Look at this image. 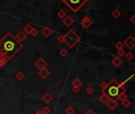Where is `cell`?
Returning a JSON list of instances; mask_svg holds the SVG:
<instances>
[{
  "label": "cell",
  "instance_id": "1",
  "mask_svg": "<svg viewBox=\"0 0 135 114\" xmlns=\"http://www.w3.org/2000/svg\"><path fill=\"white\" fill-rule=\"evenodd\" d=\"M23 48V44L15 38L11 32H8L0 40V54L10 60Z\"/></svg>",
  "mask_w": 135,
  "mask_h": 114
},
{
  "label": "cell",
  "instance_id": "2",
  "mask_svg": "<svg viewBox=\"0 0 135 114\" xmlns=\"http://www.w3.org/2000/svg\"><path fill=\"white\" fill-rule=\"evenodd\" d=\"M122 91L123 90L120 88L118 83L114 78L111 79L104 90H102V92L105 93L111 100L116 101L118 100V96Z\"/></svg>",
  "mask_w": 135,
  "mask_h": 114
},
{
  "label": "cell",
  "instance_id": "3",
  "mask_svg": "<svg viewBox=\"0 0 135 114\" xmlns=\"http://www.w3.org/2000/svg\"><path fill=\"white\" fill-rule=\"evenodd\" d=\"M80 41V36L75 32L73 29H70L64 34V43L70 48H73Z\"/></svg>",
  "mask_w": 135,
  "mask_h": 114
},
{
  "label": "cell",
  "instance_id": "4",
  "mask_svg": "<svg viewBox=\"0 0 135 114\" xmlns=\"http://www.w3.org/2000/svg\"><path fill=\"white\" fill-rule=\"evenodd\" d=\"M61 1L73 13H76L89 0H61Z\"/></svg>",
  "mask_w": 135,
  "mask_h": 114
},
{
  "label": "cell",
  "instance_id": "5",
  "mask_svg": "<svg viewBox=\"0 0 135 114\" xmlns=\"http://www.w3.org/2000/svg\"><path fill=\"white\" fill-rule=\"evenodd\" d=\"M123 44L125 46H126L128 49L132 50L135 47V38L133 36H129L123 42Z\"/></svg>",
  "mask_w": 135,
  "mask_h": 114
},
{
  "label": "cell",
  "instance_id": "6",
  "mask_svg": "<svg viewBox=\"0 0 135 114\" xmlns=\"http://www.w3.org/2000/svg\"><path fill=\"white\" fill-rule=\"evenodd\" d=\"M80 25L82 26V27H83V28L87 29L90 28V26H91V25H92V21H91V20L86 15V16H84V18L81 19Z\"/></svg>",
  "mask_w": 135,
  "mask_h": 114
},
{
  "label": "cell",
  "instance_id": "7",
  "mask_svg": "<svg viewBox=\"0 0 135 114\" xmlns=\"http://www.w3.org/2000/svg\"><path fill=\"white\" fill-rule=\"evenodd\" d=\"M34 65L37 68H38L39 70H41L42 68L46 67V66L48 65V63H47V62L45 60H44L43 58L40 57V58L34 63Z\"/></svg>",
  "mask_w": 135,
  "mask_h": 114
},
{
  "label": "cell",
  "instance_id": "8",
  "mask_svg": "<svg viewBox=\"0 0 135 114\" xmlns=\"http://www.w3.org/2000/svg\"><path fill=\"white\" fill-rule=\"evenodd\" d=\"M74 22H75L74 19L69 15H67L65 18L63 19V24L66 27H70L71 26H72V25L74 24Z\"/></svg>",
  "mask_w": 135,
  "mask_h": 114
},
{
  "label": "cell",
  "instance_id": "9",
  "mask_svg": "<svg viewBox=\"0 0 135 114\" xmlns=\"http://www.w3.org/2000/svg\"><path fill=\"white\" fill-rule=\"evenodd\" d=\"M14 36H15V38L17 40V41L22 43V41H24L27 38V34L25 33V32L23 30H21V31H19Z\"/></svg>",
  "mask_w": 135,
  "mask_h": 114
},
{
  "label": "cell",
  "instance_id": "10",
  "mask_svg": "<svg viewBox=\"0 0 135 114\" xmlns=\"http://www.w3.org/2000/svg\"><path fill=\"white\" fill-rule=\"evenodd\" d=\"M106 105L107 106V108H108L110 110L113 111V110L115 109L117 107H118V104L116 101H113V100H111V99H110V100L108 101V102H107Z\"/></svg>",
  "mask_w": 135,
  "mask_h": 114
},
{
  "label": "cell",
  "instance_id": "11",
  "mask_svg": "<svg viewBox=\"0 0 135 114\" xmlns=\"http://www.w3.org/2000/svg\"><path fill=\"white\" fill-rule=\"evenodd\" d=\"M38 75L41 77L42 78H46L49 75H50V71H49L46 67H44L39 70L38 71Z\"/></svg>",
  "mask_w": 135,
  "mask_h": 114
},
{
  "label": "cell",
  "instance_id": "12",
  "mask_svg": "<svg viewBox=\"0 0 135 114\" xmlns=\"http://www.w3.org/2000/svg\"><path fill=\"white\" fill-rule=\"evenodd\" d=\"M42 100H43L44 102H45L46 104H49L53 100V97L52 96V94L49 92H47L42 96Z\"/></svg>",
  "mask_w": 135,
  "mask_h": 114
},
{
  "label": "cell",
  "instance_id": "13",
  "mask_svg": "<svg viewBox=\"0 0 135 114\" xmlns=\"http://www.w3.org/2000/svg\"><path fill=\"white\" fill-rule=\"evenodd\" d=\"M41 33H42V35H43L44 36H45V37H49V36L52 35V31L49 27L45 26L41 29Z\"/></svg>",
  "mask_w": 135,
  "mask_h": 114
},
{
  "label": "cell",
  "instance_id": "14",
  "mask_svg": "<svg viewBox=\"0 0 135 114\" xmlns=\"http://www.w3.org/2000/svg\"><path fill=\"white\" fill-rule=\"evenodd\" d=\"M110 100V98L107 97L105 93H102V95L99 98V101L102 104V105H106V104L108 102V101Z\"/></svg>",
  "mask_w": 135,
  "mask_h": 114
},
{
  "label": "cell",
  "instance_id": "15",
  "mask_svg": "<svg viewBox=\"0 0 135 114\" xmlns=\"http://www.w3.org/2000/svg\"><path fill=\"white\" fill-rule=\"evenodd\" d=\"M111 63H112V64H113L114 67H118L122 63V60L119 58V57H114V58L112 59Z\"/></svg>",
  "mask_w": 135,
  "mask_h": 114
},
{
  "label": "cell",
  "instance_id": "16",
  "mask_svg": "<svg viewBox=\"0 0 135 114\" xmlns=\"http://www.w3.org/2000/svg\"><path fill=\"white\" fill-rule=\"evenodd\" d=\"M33 29H34V27L31 26V25H26V26L24 27V29H23V31L25 32V33H26L27 35H29V34H31L32 33V31H33Z\"/></svg>",
  "mask_w": 135,
  "mask_h": 114
},
{
  "label": "cell",
  "instance_id": "17",
  "mask_svg": "<svg viewBox=\"0 0 135 114\" xmlns=\"http://www.w3.org/2000/svg\"><path fill=\"white\" fill-rule=\"evenodd\" d=\"M82 84H83L82 81L79 78H75L74 80L72 81V86H76V87H78V88L80 87V86H82Z\"/></svg>",
  "mask_w": 135,
  "mask_h": 114
},
{
  "label": "cell",
  "instance_id": "18",
  "mask_svg": "<svg viewBox=\"0 0 135 114\" xmlns=\"http://www.w3.org/2000/svg\"><path fill=\"white\" fill-rule=\"evenodd\" d=\"M7 61H8V59L4 56L0 54V68L3 67L6 65V63H7Z\"/></svg>",
  "mask_w": 135,
  "mask_h": 114
},
{
  "label": "cell",
  "instance_id": "19",
  "mask_svg": "<svg viewBox=\"0 0 135 114\" xmlns=\"http://www.w3.org/2000/svg\"><path fill=\"white\" fill-rule=\"evenodd\" d=\"M111 14H112V16H113L114 18L117 19V18H118L119 17L122 15V13H121V11L118 10V9H115V10H113V12L111 13Z\"/></svg>",
  "mask_w": 135,
  "mask_h": 114
},
{
  "label": "cell",
  "instance_id": "20",
  "mask_svg": "<svg viewBox=\"0 0 135 114\" xmlns=\"http://www.w3.org/2000/svg\"><path fill=\"white\" fill-rule=\"evenodd\" d=\"M67 16V14L65 13V11L64 10H60L59 12L57 13V17L61 19H64Z\"/></svg>",
  "mask_w": 135,
  "mask_h": 114
},
{
  "label": "cell",
  "instance_id": "21",
  "mask_svg": "<svg viewBox=\"0 0 135 114\" xmlns=\"http://www.w3.org/2000/svg\"><path fill=\"white\" fill-rule=\"evenodd\" d=\"M118 99L121 101H124L125 99H127V95L126 93V91H122V92H121V93H120L118 96Z\"/></svg>",
  "mask_w": 135,
  "mask_h": 114
},
{
  "label": "cell",
  "instance_id": "22",
  "mask_svg": "<svg viewBox=\"0 0 135 114\" xmlns=\"http://www.w3.org/2000/svg\"><path fill=\"white\" fill-rule=\"evenodd\" d=\"M75 112H76V110H75V109L72 106H68L65 110V113L67 114H74Z\"/></svg>",
  "mask_w": 135,
  "mask_h": 114
},
{
  "label": "cell",
  "instance_id": "23",
  "mask_svg": "<svg viewBox=\"0 0 135 114\" xmlns=\"http://www.w3.org/2000/svg\"><path fill=\"white\" fill-rule=\"evenodd\" d=\"M24 74L22 72V71H17L15 75V78L17 79V80H22V79L24 78Z\"/></svg>",
  "mask_w": 135,
  "mask_h": 114
},
{
  "label": "cell",
  "instance_id": "24",
  "mask_svg": "<svg viewBox=\"0 0 135 114\" xmlns=\"http://www.w3.org/2000/svg\"><path fill=\"white\" fill-rule=\"evenodd\" d=\"M122 105H123L125 108H128L129 106L131 105V101H129L128 99H125L124 101H122Z\"/></svg>",
  "mask_w": 135,
  "mask_h": 114
},
{
  "label": "cell",
  "instance_id": "25",
  "mask_svg": "<svg viewBox=\"0 0 135 114\" xmlns=\"http://www.w3.org/2000/svg\"><path fill=\"white\" fill-rule=\"evenodd\" d=\"M125 57H126V59H127V60L130 61L131 59L134 58V55L130 52H127V53L125 54Z\"/></svg>",
  "mask_w": 135,
  "mask_h": 114
},
{
  "label": "cell",
  "instance_id": "26",
  "mask_svg": "<svg viewBox=\"0 0 135 114\" xmlns=\"http://www.w3.org/2000/svg\"><path fill=\"white\" fill-rule=\"evenodd\" d=\"M123 47H124V44L121 41L117 42V43L115 44V48L118 49V50H119V49H122L123 48Z\"/></svg>",
  "mask_w": 135,
  "mask_h": 114
},
{
  "label": "cell",
  "instance_id": "27",
  "mask_svg": "<svg viewBox=\"0 0 135 114\" xmlns=\"http://www.w3.org/2000/svg\"><path fill=\"white\" fill-rule=\"evenodd\" d=\"M68 52L66 49H61V52H60V55H61L62 57H66L68 56Z\"/></svg>",
  "mask_w": 135,
  "mask_h": 114
},
{
  "label": "cell",
  "instance_id": "28",
  "mask_svg": "<svg viewBox=\"0 0 135 114\" xmlns=\"http://www.w3.org/2000/svg\"><path fill=\"white\" fill-rule=\"evenodd\" d=\"M94 92V89L92 86H88L87 89H86V93L87 94H92Z\"/></svg>",
  "mask_w": 135,
  "mask_h": 114
},
{
  "label": "cell",
  "instance_id": "29",
  "mask_svg": "<svg viewBox=\"0 0 135 114\" xmlns=\"http://www.w3.org/2000/svg\"><path fill=\"white\" fill-rule=\"evenodd\" d=\"M41 112L44 114H49V113H50V109H49V108L48 107V106H45V107L41 109Z\"/></svg>",
  "mask_w": 135,
  "mask_h": 114
},
{
  "label": "cell",
  "instance_id": "30",
  "mask_svg": "<svg viewBox=\"0 0 135 114\" xmlns=\"http://www.w3.org/2000/svg\"><path fill=\"white\" fill-rule=\"evenodd\" d=\"M57 41L59 42V43H64V35H60L58 36V37H57Z\"/></svg>",
  "mask_w": 135,
  "mask_h": 114
},
{
  "label": "cell",
  "instance_id": "31",
  "mask_svg": "<svg viewBox=\"0 0 135 114\" xmlns=\"http://www.w3.org/2000/svg\"><path fill=\"white\" fill-rule=\"evenodd\" d=\"M117 53H118V55L119 56H125V54H126V52H125L124 49L122 48V49H119V50H118Z\"/></svg>",
  "mask_w": 135,
  "mask_h": 114
},
{
  "label": "cell",
  "instance_id": "32",
  "mask_svg": "<svg viewBox=\"0 0 135 114\" xmlns=\"http://www.w3.org/2000/svg\"><path fill=\"white\" fill-rule=\"evenodd\" d=\"M38 30H37V29H35V28H34L33 29V31H32V33H31V35L33 36H36L37 34H38Z\"/></svg>",
  "mask_w": 135,
  "mask_h": 114
},
{
  "label": "cell",
  "instance_id": "33",
  "mask_svg": "<svg viewBox=\"0 0 135 114\" xmlns=\"http://www.w3.org/2000/svg\"><path fill=\"white\" fill-rule=\"evenodd\" d=\"M107 84H108V83H106V82H102L101 84H100V87H101L102 90H104V89L107 87Z\"/></svg>",
  "mask_w": 135,
  "mask_h": 114
},
{
  "label": "cell",
  "instance_id": "34",
  "mask_svg": "<svg viewBox=\"0 0 135 114\" xmlns=\"http://www.w3.org/2000/svg\"><path fill=\"white\" fill-rule=\"evenodd\" d=\"M72 91L73 93H78L79 91V88L76 87V86H72Z\"/></svg>",
  "mask_w": 135,
  "mask_h": 114
},
{
  "label": "cell",
  "instance_id": "35",
  "mask_svg": "<svg viewBox=\"0 0 135 114\" xmlns=\"http://www.w3.org/2000/svg\"><path fill=\"white\" fill-rule=\"evenodd\" d=\"M129 21H130L133 24H135V14H133V15L129 18Z\"/></svg>",
  "mask_w": 135,
  "mask_h": 114
},
{
  "label": "cell",
  "instance_id": "36",
  "mask_svg": "<svg viewBox=\"0 0 135 114\" xmlns=\"http://www.w3.org/2000/svg\"><path fill=\"white\" fill-rule=\"evenodd\" d=\"M134 74H133V75H130V76H129V78H126V80H125V81H123V83H124L125 84H126V83H127V82H128V81H129V80H130V79H132V78H134Z\"/></svg>",
  "mask_w": 135,
  "mask_h": 114
},
{
  "label": "cell",
  "instance_id": "37",
  "mask_svg": "<svg viewBox=\"0 0 135 114\" xmlns=\"http://www.w3.org/2000/svg\"><path fill=\"white\" fill-rule=\"evenodd\" d=\"M84 114H96V113H95L94 112V111L93 110H92V109H89L88 111H87V113H85Z\"/></svg>",
  "mask_w": 135,
  "mask_h": 114
},
{
  "label": "cell",
  "instance_id": "38",
  "mask_svg": "<svg viewBox=\"0 0 135 114\" xmlns=\"http://www.w3.org/2000/svg\"><path fill=\"white\" fill-rule=\"evenodd\" d=\"M35 114H44V113L41 112V110H38V111H37V112L35 113Z\"/></svg>",
  "mask_w": 135,
  "mask_h": 114
},
{
  "label": "cell",
  "instance_id": "39",
  "mask_svg": "<svg viewBox=\"0 0 135 114\" xmlns=\"http://www.w3.org/2000/svg\"><path fill=\"white\" fill-rule=\"evenodd\" d=\"M120 114H125V113H120Z\"/></svg>",
  "mask_w": 135,
  "mask_h": 114
},
{
  "label": "cell",
  "instance_id": "40",
  "mask_svg": "<svg viewBox=\"0 0 135 114\" xmlns=\"http://www.w3.org/2000/svg\"><path fill=\"white\" fill-rule=\"evenodd\" d=\"M50 1H53V0H50Z\"/></svg>",
  "mask_w": 135,
  "mask_h": 114
}]
</instances>
